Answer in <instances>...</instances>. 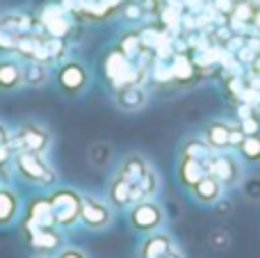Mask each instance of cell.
<instances>
[{
  "instance_id": "cell-21",
  "label": "cell",
  "mask_w": 260,
  "mask_h": 258,
  "mask_svg": "<svg viewBox=\"0 0 260 258\" xmlns=\"http://www.w3.org/2000/svg\"><path fill=\"white\" fill-rule=\"evenodd\" d=\"M215 153V151L208 146V142L203 140V137H189V140L183 142V146H180V155H185V158H194V160H203V163H208V158Z\"/></svg>"
},
{
  "instance_id": "cell-9",
  "label": "cell",
  "mask_w": 260,
  "mask_h": 258,
  "mask_svg": "<svg viewBox=\"0 0 260 258\" xmlns=\"http://www.w3.org/2000/svg\"><path fill=\"white\" fill-rule=\"evenodd\" d=\"M176 247V240L169 231L160 229L148 236H142L137 245V258H167L171 249Z\"/></svg>"
},
{
  "instance_id": "cell-15",
  "label": "cell",
  "mask_w": 260,
  "mask_h": 258,
  "mask_svg": "<svg viewBox=\"0 0 260 258\" xmlns=\"http://www.w3.org/2000/svg\"><path fill=\"white\" fill-rule=\"evenodd\" d=\"M151 169H153V165L148 163L146 158H142L139 153H130V155H126V158L121 160V163H119L117 174L121 178H126L130 185H137V183L142 181L148 172H151Z\"/></svg>"
},
{
  "instance_id": "cell-5",
  "label": "cell",
  "mask_w": 260,
  "mask_h": 258,
  "mask_svg": "<svg viewBox=\"0 0 260 258\" xmlns=\"http://www.w3.org/2000/svg\"><path fill=\"white\" fill-rule=\"evenodd\" d=\"M23 238H25V245L30 247L35 254L55 256L64 247V233L59 227L27 229V231H23Z\"/></svg>"
},
{
  "instance_id": "cell-36",
  "label": "cell",
  "mask_w": 260,
  "mask_h": 258,
  "mask_svg": "<svg viewBox=\"0 0 260 258\" xmlns=\"http://www.w3.org/2000/svg\"><path fill=\"white\" fill-rule=\"evenodd\" d=\"M167 258H185V254H183V251H180V249H178V245H176V247H174V249H171V251H169V254H167Z\"/></svg>"
},
{
  "instance_id": "cell-25",
  "label": "cell",
  "mask_w": 260,
  "mask_h": 258,
  "mask_svg": "<svg viewBox=\"0 0 260 258\" xmlns=\"http://www.w3.org/2000/svg\"><path fill=\"white\" fill-rule=\"evenodd\" d=\"M171 76L176 78V80L185 82L189 80V78L194 76V64L189 57H185V55H174V64H171Z\"/></svg>"
},
{
  "instance_id": "cell-13",
  "label": "cell",
  "mask_w": 260,
  "mask_h": 258,
  "mask_svg": "<svg viewBox=\"0 0 260 258\" xmlns=\"http://www.w3.org/2000/svg\"><path fill=\"white\" fill-rule=\"evenodd\" d=\"M23 215V204L12 187L0 185V229H7L18 222Z\"/></svg>"
},
{
  "instance_id": "cell-33",
  "label": "cell",
  "mask_w": 260,
  "mask_h": 258,
  "mask_svg": "<svg viewBox=\"0 0 260 258\" xmlns=\"http://www.w3.org/2000/svg\"><path fill=\"white\" fill-rule=\"evenodd\" d=\"M215 9L221 12V16H231L235 9V0H215Z\"/></svg>"
},
{
  "instance_id": "cell-35",
  "label": "cell",
  "mask_w": 260,
  "mask_h": 258,
  "mask_svg": "<svg viewBox=\"0 0 260 258\" xmlns=\"http://www.w3.org/2000/svg\"><path fill=\"white\" fill-rule=\"evenodd\" d=\"M0 146H9V133L3 123H0Z\"/></svg>"
},
{
  "instance_id": "cell-30",
  "label": "cell",
  "mask_w": 260,
  "mask_h": 258,
  "mask_svg": "<svg viewBox=\"0 0 260 258\" xmlns=\"http://www.w3.org/2000/svg\"><path fill=\"white\" fill-rule=\"evenodd\" d=\"M53 258H89V256H87V251L80 249V247H69V245H64L62 249H59Z\"/></svg>"
},
{
  "instance_id": "cell-12",
  "label": "cell",
  "mask_w": 260,
  "mask_h": 258,
  "mask_svg": "<svg viewBox=\"0 0 260 258\" xmlns=\"http://www.w3.org/2000/svg\"><path fill=\"white\" fill-rule=\"evenodd\" d=\"M105 199L110 201V206H112L114 210H128L130 206L135 204V199H133V185H130L126 178H121L117 172H114V176L110 178V183H108Z\"/></svg>"
},
{
  "instance_id": "cell-3",
  "label": "cell",
  "mask_w": 260,
  "mask_h": 258,
  "mask_svg": "<svg viewBox=\"0 0 260 258\" xmlns=\"http://www.w3.org/2000/svg\"><path fill=\"white\" fill-rule=\"evenodd\" d=\"M14 167L16 174L25 183L37 187H53L57 183V172L41 158V153H32V151H18L14 153Z\"/></svg>"
},
{
  "instance_id": "cell-27",
  "label": "cell",
  "mask_w": 260,
  "mask_h": 258,
  "mask_svg": "<svg viewBox=\"0 0 260 258\" xmlns=\"http://www.w3.org/2000/svg\"><path fill=\"white\" fill-rule=\"evenodd\" d=\"M18 37H21V35H16V32H12L9 27H3V25H0V50H3V53L16 50Z\"/></svg>"
},
{
  "instance_id": "cell-22",
  "label": "cell",
  "mask_w": 260,
  "mask_h": 258,
  "mask_svg": "<svg viewBox=\"0 0 260 258\" xmlns=\"http://www.w3.org/2000/svg\"><path fill=\"white\" fill-rule=\"evenodd\" d=\"M238 155L247 165H260V133H256V135H244L242 144L238 146Z\"/></svg>"
},
{
  "instance_id": "cell-29",
  "label": "cell",
  "mask_w": 260,
  "mask_h": 258,
  "mask_svg": "<svg viewBox=\"0 0 260 258\" xmlns=\"http://www.w3.org/2000/svg\"><path fill=\"white\" fill-rule=\"evenodd\" d=\"M242 190H244V195H247V199L260 201V178H249V181H244Z\"/></svg>"
},
{
  "instance_id": "cell-19",
  "label": "cell",
  "mask_w": 260,
  "mask_h": 258,
  "mask_svg": "<svg viewBox=\"0 0 260 258\" xmlns=\"http://www.w3.org/2000/svg\"><path fill=\"white\" fill-rule=\"evenodd\" d=\"M23 82V67L14 59H0V89L12 91Z\"/></svg>"
},
{
  "instance_id": "cell-17",
  "label": "cell",
  "mask_w": 260,
  "mask_h": 258,
  "mask_svg": "<svg viewBox=\"0 0 260 258\" xmlns=\"http://www.w3.org/2000/svg\"><path fill=\"white\" fill-rule=\"evenodd\" d=\"M231 123L226 121H210L203 131V140L208 142L212 151H229L231 149Z\"/></svg>"
},
{
  "instance_id": "cell-18",
  "label": "cell",
  "mask_w": 260,
  "mask_h": 258,
  "mask_svg": "<svg viewBox=\"0 0 260 258\" xmlns=\"http://www.w3.org/2000/svg\"><path fill=\"white\" fill-rule=\"evenodd\" d=\"M146 103V91L137 85H128V87H121L117 89V105L126 112H137V110L144 108Z\"/></svg>"
},
{
  "instance_id": "cell-16",
  "label": "cell",
  "mask_w": 260,
  "mask_h": 258,
  "mask_svg": "<svg viewBox=\"0 0 260 258\" xmlns=\"http://www.w3.org/2000/svg\"><path fill=\"white\" fill-rule=\"evenodd\" d=\"M176 172H178L180 185L189 192L208 174V165L203 163V160H194V158H185V155H180L178 169H176Z\"/></svg>"
},
{
  "instance_id": "cell-4",
  "label": "cell",
  "mask_w": 260,
  "mask_h": 258,
  "mask_svg": "<svg viewBox=\"0 0 260 258\" xmlns=\"http://www.w3.org/2000/svg\"><path fill=\"white\" fill-rule=\"evenodd\" d=\"M80 224L89 231H105L114 224V208L105 197L85 195L82 197V213Z\"/></svg>"
},
{
  "instance_id": "cell-38",
  "label": "cell",
  "mask_w": 260,
  "mask_h": 258,
  "mask_svg": "<svg viewBox=\"0 0 260 258\" xmlns=\"http://www.w3.org/2000/svg\"><path fill=\"white\" fill-rule=\"evenodd\" d=\"M32 258H53V256H48V254H35Z\"/></svg>"
},
{
  "instance_id": "cell-28",
  "label": "cell",
  "mask_w": 260,
  "mask_h": 258,
  "mask_svg": "<svg viewBox=\"0 0 260 258\" xmlns=\"http://www.w3.org/2000/svg\"><path fill=\"white\" fill-rule=\"evenodd\" d=\"M208 242H210L212 249H229L231 247V236L224 229H215V231L208 236Z\"/></svg>"
},
{
  "instance_id": "cell-2",
  "label": "cell",
  "mask_w": 260,
  "mask_h": 258,
  "mask_svg": "<svg viewBox=\"0 0 260 258\" xmlns=\"http://www.w3.org/2000/svg\"><path fill=\"white\" fill-rule=\"evenodd\" d=\"M126 219H128V229L133 233H137V236H148L153 231H160L167 224L165 208L155 199L135 201L126 210Z\"/></svg>"
},
{
  "instance_id": "cell-24",
  "label": "cell",
  "mask_w": 260,
  "mask_h": 258,
  "mask_svg": "<svg viewBox=\"0 0 260 258\" xmlns=\"http://www.w3.org/2000/svg\"><path fill=\"white\" fill-rule=\"evenodd\" d=\"M44 25H46V30H48L50 35L59 37V39H62V37L67 35V30H69V21L64 18V14L59 12V9H48V12H46Z\"/></svg>"
},
{
  "instance_id": "cell-1",
  "label": "cell",
  "mask_w": 260,
  "mask_h": 258,
  "mask_svg": "<svg viewBox=\"0 0 260 258\" xmlns=\"http://www.w3.org/2000/svg\"><path fill=\"white\" fill-rule=\"evenodd\" d=\"M48 204L53 210V219L62 231L73 229L80 224V213H82V192L73 190V187H55L48 195Z\"/></svg>"
},
{
  "instance_id": "cell-14",
  "label": "cell",
  "mask_w": 260,
  "mask_h": 258,
  "mask_svg": "<svg viewBox=\"0 0 260 258\" xmlns=\"http://www.w3.org/2000/svg\"><path fill=\"white\" fill-rule=\"evenodd\" d=\"M224 190L226 187L221 185L215 176L206 174V176H203L201 181L192 187V190H189V195H192L194 199H197V204H201V206H215L217 201H221Z\"/></svg>"
},
{
  "instance_id": "cell-11",
  "label": "cell",
  "mask_w": 260,
  "mask_h": 258,
  "mask_svg": "<svg viewBox=\"0 0 260 258\" xmlns=\"http://www.w3.org/2000/svg\"><path fill=\"white\" fill-rule=\"evenodd\" d=\"M16 142L21 144V151H32V153L44 155L50 146V135H48V131H44L37 123H23L16 133Z\"/></svg>"
},
{
  "instance_id": "cell-32",
  "label": "cell",
  "mask_w": 260,
  "mask_h": 258,
  "mask_svg": "<svg viewBox=\"0 0 260 258\" xmlns=\"http://www.w3.org/2000/svg\"><path fill=\"white\" fill-rule=\"evenodd\" d=\"M162 18H165V25H176V23L180 21V12L174 5H167L165 12H162Z\"/></svg>"
},
{
  "instance_id": "cell-20",
  "label": "cell",
  "mask_w": 260,
  "mask_h": 258,
  "mask_svg": "<svg viewBox=\"0 0 260 258\" xmlns=\"http://www.w3.org/2000/svg\"><path fill=\"white\" fill-rule=\"evenodd\" d=\"M160 192V174L155 172V167L137 183L133 185V199L135 201H144V199H155Z\"/></svg>"
},
{
  "instance_id": "cell-26",
  "label": "cell",
  "mask_w": 260,
  "mask_h": 258,
  "mask_svg": "<svg viewBox=\"0 0 260 258\" xmlns=\"http://www.w3.org/2000/svg\"><path fill=\"white\" fill-rule=\"evenodd\" d=\"M142 46H144V44H142V37L135 35V32H133V35H126V37H123L121 48H119V50H121V53L126 55V57L133 59V57H137V55H139Z\"/></svg>"
},
{
  "instance_id": "cell-8",
  "label": "cell",
  "mask_w": 260,
  "mask_h": 258,
  "mask_svg": "<svg viewBox=\"0 0 260 258\" xmlns=\"http://www.w3.org/2000/svg\"><path fill=\"white\" fill-rule=\"evenodd\" d=\"M39 227H57L53 219V210H50L48 197H35V199L23 208V215H21V231L39 229Z\"/></svg>"
},
{
  "instance_id": "cell-7",
  "label": "cell",
  "mask_w": 260,
  "mask_h": 258,
  "mask_svg": "<svg viewBox=\"0 0 260 258\" xmlns=\"http://www.w3.org/2000/svg\"><path fill=\"white\" fill-rule=\"evenodd\" d=\"M105 73H108V78L112 80V85L117 89L135 85L139 80V69L130 62V57H126L121 50H112L108 55V59H105Z\"/></svg>"
},
{
  "instance_id": "cell-6",
  "label": "cell",
  "mask_w": 260,
  "mask_h": 258,
  "mask_svg": "<svg viewBox=\"0 0 260 258\" xmlns=\"http://www.w3.org/2000/svg\"><path fill=\"white\" fill-rule=\"evenodd\" d=\"M206 165H208V174L215 176L224 187H235L242 181V167H240L238 160H235L233 155H229L226 151H215V153L208 158Z\"/></svg>"
},
{
  "instance_id": "cell-34",
  "label": "cell",
  "mask_w": 260,
  "mask_h": 258,
  "mask_svg": "<svg viewBox=\"0 0 260 258\" xmlns=\"http://www.w3.org/2000/svg\"><path fill=\"white\" fill-rule=\"evenodd\" d=\"M9 158H12V149H9V146H0V167H3Z\"/></svg>"
},
{
  "instance_id": "cell-37",
  "label": "cell",
  "mask_w": 260,
  "mask_h": 258,
  "mask_svg": "<svg viewBox=\"0 0 260 258\" xmlns=\"http://www.w3.org/2000/svg\"><path fill=\"white\" fill-rule=\"evenodd\" d=\"M253 27L260 32V5L256 7V14H253Z\"/></svg>"
},
{
  "instance_id": "cell-39",
  "label": "cell",
  "mask_w": 260,
  "mask_h": 258,
  "mask_svg": "<svg viewBox=\"0 0 260 258\" xmlns=\"http://www.w3.org/2000/svg\"><path fill=\"white\" fill-rule=\"evenodd\" d=\"M253 3H256V5H260V0H253Z\"/></svg>"
},
{
  "instance_id": "cell-10",
  "label": "cell",
  "mask_w": 260,
  "mask_h": 258,
  "mask_svg": "<svg viewBox=\"0 0 260 258\" xmlns=\"http://www.w3.org/2000/svg\"><path fill=\"white\" fill-rule=\"evenodd\" d=\"M57 82L59 89L69 96H78L85 91L87 82H89V73L80 62H67L57 71Z\"/></svg>"
},
{
  "instance_id": "cell-31",
  "label": "cell",
  "mask_w": 260,
  "mask_h": 258,
  "mask_svg": "<svg viewBox=\"0 0 260 258\" xmlns=\"http://www.w3.org/2000/svg\"><path fill=\"white\" fill-rule=\"evenodd\" d=\"M240 128H242L244 135H256V133H260V121H258V117H256V114H251V117L242 119Z\"/></svg>"
},
{
  "instance_id": "cell-23",
  "label": "cell",
  "mask_w": 260,
  "mask_h": 258,
  "mask_svg": "<svg viewBox=\"0 0 260 258\" xmlns=\"http://www.w3.org/2000/svg\"><path fill=\"white\" fill-rule=\"evenodd\" d=\"M48 80V69L44 62H30L23 67V82L30 87H39Z\"/></svg>"
}]
</instances>
